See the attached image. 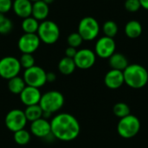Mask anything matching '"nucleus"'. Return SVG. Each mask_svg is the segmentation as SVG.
<instances>
[{
  "label": "nucleus",
  "mask_w": 148,
  "mask_h": 148,
  "mask_svg": "<svg viewBox=\"0 0 148 148\" xmlns=\"http://www.w3.org/2000/svg\"><path fill=\"white\" fill-rule=\"evenodd\" d=\"M51 134L61 141H72L75 140L81 132L78 120L69 113H61L54 116L50 121Z\"/></svg>",
  "instance_id": "obj_1"
},
{
  "label": "nucleus",
  "mask_w": 148,
  "mask_h": 148,
  "mask_svg": "<svg viewBox=\"0 0 148 148\" xmlns=\"http://www.w3.org/2000/svg\"><path fill=\"white\" fill-rule=\"evenodd\" d=\"M125 84L134 89H140L148 84V71L140 64H129L123 71Z\"/></svg>",
  "instance_id": "obj_2"
},
{
  "label": "nucleus",
  "mask_w": 148,
  "mask_h": 148,
  "mask_svg": "<svg viewBox=\"0 0 148 148\" xmlns=\"http://www.w3.org/2000/svg\"><path fill=\"white\" fill-rule=\"evenodd\" d=\"M64 96L57 90H50L42 95L39 106L43 112L50 114L58 112L64 105Z\"/></svg>",
  "instance_id": "obj_3"
},
{
  "label": "nucleus",
  "mask_w": 148,
  "mask_h": 148,
  "mask_svg": "<svg viewBox=\"0 0 148 148\" xmlns=\"http://www.w3.org/2000/svg\"><path fill=\"white\" fill-rule=\"evenodd\" d=\"M140 130V120L133 114L121 118L117 125L118 134L124 139H132L135 137Z\"/></svg>",
  "instance_id": "obj_4"
},
{
  "label": "nucleus",
  "mask_w": 148,
  "mask_h": 148,
  "mask_svg": "<svg viewBox=\"0 0 148 148\" xmlns=\"http://www.w3.org/2000/svg\"><path fill=\"white\" fill-rule=\"evenodd\" d=\"M36 34L43 43L54 44L60 37V29L55 22L44 20L40 23Z\"/></svg>",
  "instance_id": "obj_5"
},
{
  "label": "nucleus",
  "mask_w": 148,
  "mask_h": 148,
  "mask_svg": "<svg viewBox=\"0 0 148 148\" xmlns=\"http://www.w3.org/2000/svg\"><path fill=\"white\" fill-rule=\"evenodd\" d=\"M100 24L98 21L92 16L83 17L78 24V33L83 41H93L100 33Z\"/></svg>",
  "instance_id": "obj_6"
},
{
  "label": "nucleus",
  "mask_w": 148,
  "mask_h": 148,
  "mask_svg": "<svg viewBox=\"0 0 148 148\" xmlns=\"http://www.w3.org/2000/svg\"><path fill=\"white\" fill-rule=\"evenodd\" d=\"M46 75L47 72L42 68L35 65L29 69H25L23 78L27 86L40 88L47 83Z\"/></svg>",
  "instance_id": "obj_7"
},
{
  "label": "nucleus",
  "mask_w": 148,
  "mask_h": 148,
  "mask_svg": "<svg viewBox=\"0 0 148 148\" xmlns=\"http://www.w3.org/2000/svg\"><path fill=\"white\" fill-rule=\"evenodd\" d=\"M21 64L19 59L14 56H4L0 59V77L10 80L17 76L21 71Z\"/></svg>",
  "instance_id": "obj_8"
},
{
  "label": "nucleus",
  "mask_w": 148,
  "mask_h": 148,
  "mask_svg": "<svg viewBox=\"0 0 148 148\" xmlns=\"http://www.w3.org/2000/svg\"><path fill=\"white\" fill-rule=\"evenodd\" d=\"M27 122L28 121L26 119L24 112L17 108L9 111L4 119L6 127L13 133L25 128Z\"/></svg>",
  "instance_id": "obj_9"
},
{
  "label": "nucleus",
  "mask_w": 148,
  "mask_h": 148,
  "mask_svg": "<svg viewBox=\"0 0 148 148\" xmlns=\"http://www.w3.org/2000/svg\"><path fill=\"white\" fill-rule=\"evenodd\" d=\"M116 43L114 38L103 36L100 37L95 46V53L96 56L102 59H108L115 53Z\"/></svg>",
  "instance_id": "obj_10"
},
{
  "label": "nucleus",
  "mask_w": 148,
  "mask_h": 148,
  "mask_svg": "<svg viewBox=\"0 0 148 148\" xmlns=\"http://www.w3.org/2000/svg\"><path fill=\"white\" fill-rule=\"evenodd\" d=\"M41 43V40L37 34L22 35L17 42V48L23 54H33L36 52Z\"/></svg>",
  "instance_id": "obj_11"
},
{
  "label": "nucleus",
  "mask_w": 148,
  "mask_h": 148,
  "mask_svg": "<svg viewBox=\"0 0 148 148\" xmlns=\"http://www.w3.org/2000/svg\"><path fill=\"white\" fill-rule=\"evenodd\" d=\"M74 61L76 68L80 69H88L92 68L96 61V55L95 51L89 49H82L77 50Z\"/></svg>",
  "instance_id": "obj_12"
},
{
  "label": "nucleus",
  "mask_w": 148,
  "mask_h": 148,
  "mask_svg": "<svg viewBox=\"0 0 148 148\" xmlns=\"http://www.w3.org/2000/svg\"><path fill=\"white\" fill-rule=\"evenodd\" d=\"M30 134L37 138H47L51 134L50 121L44 118H40L30 124Z\"/></svg>",
  "instance_id": "obj_13"
},
{
  "label": "nucleus",
  "mask_w": 148,
  "mask_h": 148,
  "mask_svg": "<svg viewBox=\"0 0 148 148\" xmlns=\"http://www.w3.org/2000/svg\"><path fill=\"white\" fill-rule=\"evenodd\" d=\"M20 101L26 107L39 104L42 97V93L40 88H36L30 86H26L22 93L19 95Z\"/></svg>",
  "instance_id": "obj_14"
},
{
  "label": "nucleus",
  "mask_w": 148,
  "mask_h": 148,
  "mask_svg": "<svg viewBox=\"0 0 148 148\" xmlns=\"http://www.w3.org/2000/svg\"><path fill=\"white\" fill-rule=\"evenodd\" d=\"M104 83H105L106 87L110 88V89L120 88L125 83L123 71H120V70L111 69L105 75Z\"/></svg>",
  "instance_id": "obj_15"
},
{
  "label": "nucleus",
  "mask_w": 148,
  "mask_h": 148,
  "mask_svg": "<svg viewBox=\"0 0 148 148\" xmlns=\"http://www.w3.org/2000/svg\"><path fill=\"white\" fill-rule=\"evenodd\" d=\"M32 4L30 0H14L12 9L17 16L24 19L31 16Z\"/></svg>",
  "instance_id": "obj_16"
},
{
  "label": "nucleus",
  "mask_w": 148,
  "mask_h": 148,
  "mask_svg": "<svg viewBox=\"0 0 148 148\" xmlns=\"http://www.w3.org/2000/svg\"><path fill=\"white\" fill-rule=\"evenodd\" d=\"M49 13V4L44 3L42 0L34 2L32 4V13L31 16L36 18L37 21H44L47 19Z\"/></svg>",
  "instance_id": "obj_17"
},
{
  "label": "nucleus",
  "mask_w": 148,
  "mask_h": 148,
  "mask_svg": "<svg viewBox=\"0 0 148 148\" xmlns=\"http://www.w3.org/2000/svg\"><path fill=\"white\" fill-rule=\"evenodd\" d=\"M109 65L112 69L124 71V69L129 65L127 58L121 53H114L109 58Z\"/></svg>",
  "instance_id": "obj_18"
},
{
  "label": "nucleus",
  "mask_w": 148,
  "mask_h": 148,
  "mask_svg": "<svg viewBox=\"0 0 148 148\" xmlns=\"http://www.w3.org/2000/svg\"><path fill=\"white\" fill-rule=\"evenodd\" d=\"M142 25L137 20H131L127 22L124 29L125 35L131 39H135L140 36V35L142 34Z\"/></svg>",
  "instance_id": "obj_19"
},
{
  "label": "nucleus",
  "mask_w": 148,
  "mask_h": 148,
  "mask_svg": "<svg viewBox=\"0 0 148 148\" xmlns=\"http://www.w3.org/2000/svg\"><path fill=\"white\" fill-rule=\"evenodd\" d=\"M75 69H76V66L73 58L65 56L62 58L58 63V70L61 74L64 75H69L73 74Z\"/></svg>",
  "instance_id": "obj_20"
},
{
  "label": "nucleus",
  "mask_w": 148,
  "mask_h": 148,
  "mask_svg": "<svg viewBox=\"0 0 148 148\" xmlns=\"http://www.w3.org/2000/svg\"><path fill=\"white\" fill-rule=\"evenodd\" d=\"M26 83L23 77L15 76L10 80H8V89L13 95H20L22 91L26 87Z\"/></svg>",
  "instance_id": "obj_21"
},
{
  "label": "nucleus",
  "mask_w": 148,
  "mask_h": 148,
  "mask_svg": "<svg viewBox=\"0 0 148 148\" xmlns=\"http://www.w3.org/2000/svg\"><path fill=\"white\" fill-rule=\"evenodd\" d=\"M39 22L34 18L33 16H29L24 19H23L21 26L22 29L23 30L24 33L27 34H36L38 27H39Z\"/></svg>",
  "instance_id": "obj_22"
},
{
  "label": "nucleus",
  "mask_w": 148,
  "mask_h": 148,
  "mask_svg": "<svg viewBox=\"0 0 148 148\" xmlns=\"http://www.w3.org/2000/svg\"><path fill=\"white\" fill-rule=\"evenodd\" d=\"M23 112H24L27 121L29 122L35 121L42 118V114H43V111L41 108V107L39 106V104L26 107V108Z\"/></svg>",
  "instance_id": "obj_23"
},
{
  "label": "nucleus",
  "mask_w": 148,
  "mask_h": 148,
  "mask_svg": "<svg viewBox=\"0 0 148 148\" xmlns=\"http://www.w3.org/2000/svg\"><path fill=\"white\" fill-rule=\"evenodd\" d=\"M13 139L14 141L19 145V146H25L29 143L31 134L29 131H27L25 128L18 130L15 133H13Z\"/></svg>",
  "instance_id": "obj_24"
},
{
  "label": "nucleus",
  "mask_w": 148,
  "mask_h": 148,
  "mask_svg": "<svg viewBox=\"0 0 148 148\" xmlns=\"http://www.w3.org/2000/svg\"><path fill=\"white\" fill-rule=\"evenodd\" d=\"M118 30H119L118 25L114 21L108 20L102 25V31L104 33V36H106L114 38L117 35Z\"/></svg>",
  "instance_id": "obj_25"
},
{
  "label": "nucleus",
  "mask_w": 148,
  "mask_h": 148,
  "mask_svg": "<svg viewBox=\"0 0 148 148\" xmlns=\"http://www.w3.org/2000/svg\"><path fill=\"white\" fill-rule=\"evenodd\" d=\"M113 112L115 116L119 117L120 119L124 118L129 114H131V110L129 106L124 102H118L113 108Z\"/></svg>",
  "instance_id": "obj_26"
},
{
  "label": "nucleus",
  "mask_w": 148,
  "mask_h": 148,
  "mask_svg": "<svg viewBox=\"0 0 148 148\" xmlns=\"http://www.w3.org/2000/svg\"><path fill=\"white\" fill-rule=\"evenodd\" d=\"M13 29L12 21L0 13V35H8Z\"/></svg>",
  "instance_id": "obj_27"
},
{
  "label": "nucleus",
  "mask_w": 148,
  "mask_h": 148,
  "mask_svg": "<svg viewBox=\"0 0 148 148\" xmlns=\"http://www.w3.org/2000/svg\"><path fill=\"white\" fill-rule=\"evenodd\" d=\"M19 62L21 64V67L27 69L33 66H35V57L32 54H22V56L19 58Z\"/></svg>",
  "instance_id": "obj_28"
},
{
  "label": "nucleus",
  "mask_w": 148,
  "mask_h": 148,
  "mask_svg": "<svg viewBox=\"0 0 148 148\" xmlns=\"http://www.w3.org/2000/svg\"><path fill=\"white\" fill-rule=\"evenodd\" d=\"M83 42L82 37L80 36V34L78 32H73L71 33L68 38H67V42L69 44V47H73V48H78L82 45Z\"/></svg>",
  "instance_id": "obj_29"
},
{
  "label": "nucleus",
  "mask_w": 148,
  "mask_h": 148,
  "mask_svg": "<svg viewBox=\"0 0 148 148\" xmlns=\"http://www.w3.org/2000/svg\"><path fill=\"white\" fill-rule=\"evenodd\" d=\"M141 8L140 0H126L125 9L129 12H136Z\"/></svg>",
  "instance_id": "obj_30"
},
{
  "label": "nucleus",
  "mask_w": 148,
  "mask_h": 148,
  "mask_svg": "<svg viewBox=\"0 0 148 148\" xmlns=\"http://www.w3.org/2000/svg\"><path fill=\"white\" fill-rule=\"evenodd\" d=\"M12 0H0V13L5 14L12 9Z\"/></svg>",
  "instance_id": "obj_31"
},
{
  "label": "nucleus",
  "mask_w": 148,
  "mask_h": 148,
  "mask_svg": "<svg viewBox=\"0 0 148 148\" xmlns=\"http://www.w3.org/2000/svg\"><path fill=\"white\" fill-rule=\"evenodd\" d=\"M76 53H77V49H76L75 48L69 47H69L66 49V50H65V55H66V56H67V57H69V58H73V59H74V57L75 56Z\"/></svg>",
  "instance_id": "obj_32"
},
{
  "label": "nucleus",
  "mask_w": 148,
  "mask_h": 148,
  "mask_svg": "<svg viewBox=\"0 0 148 148\" xmlns=\"http://www.w3.org/2000/svg\"><path fill=\"white\" fill-rule=\"evenodd\" d=\"M47 82H54L56 80V75L54 72H49L46 75Z\"/></svg>",
  "instance_id": "obj_33"
},
{
  "label": "nucleus",
  "mask_w": 148,
  "mask_h": 148,
  "mask_svg": "<svg viewBox=\"0 0 148 148\" xmlns=\"http://www.w3.org/2000/svg\"><path fill=\"white\" fill-rule=\"evenodd\" d=\"M140 5L143 9L148 10V0H140Z\"/></svg>",
  "instance_id": "obj_34"
},
{
  "label": "nucleus",
  "mask_w": 148,
  "mask_h": 148,
  "mask_svg": "<svg viewBox=\"0 0 148 148\" xmlns=\"http://www.w3.org/2000/svg\"><path fill=\"white\" fill-rule=\"evenodd\" d=\"M44 3H46L47 4H50V3H52L53 2H54V0H42Z\"/></svg>",
  "instance_id": "obj_35"
},
{
  "label": "nucleus",
  "mask_w": 148,
  "mask_h": 148,
  "mask_svg": "<svg viewBox=\"0 0 148 148\" xmlns=\"http://www.w3.org/2000/svg\"><path fill=\"white\" fill-rule=\"evenodd\" d=\"M30 1H31V2H33V3H34V2H36V1H39V0H30Z\"/></svg>",
  "instance_id": "obj_36"
}]
</instances>
